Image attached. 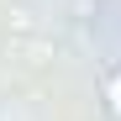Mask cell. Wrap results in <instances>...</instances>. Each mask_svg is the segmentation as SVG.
<instances>
[{
	"instance_id": "6da1fadb",
	"label": "cell",
	"mask_w": 121,
	"mask_h": 121,
	"mask_svg": "<svg viewBox=\"0 0 121 121\" xmlns=\"http://www.w3.org/2000/svg\"><path fill=\"white\" fill-rule=\"evenodd\" d=\"M100 100H105L111 121H121V69H105V74H100Z\"/></svg>"
}]
</instances>
